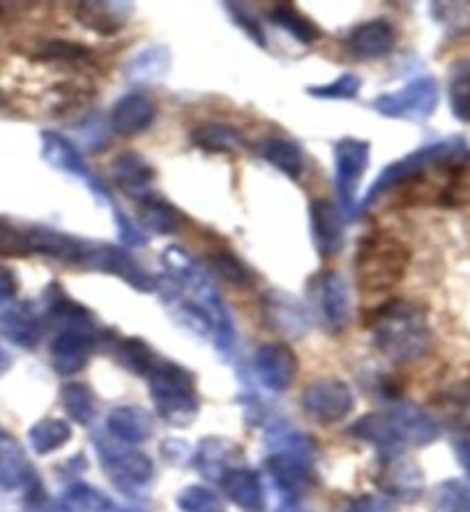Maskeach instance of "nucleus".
I'll return each instance as SVG.
<instances>
[{
    "label": "nucleus",
    "mask_w": 470,
    "mask_h": 512,
    "mask_svg": "<svg viewBox=\"0 0 470 512\" xmlns=\"http://www.w3.org/2000/svg\"><path fill=\"white\" fill-rule=\"evenodd\" d=\"M374 344L394 363H413L431 349V330L420 305L408 300H390L367 316Z\"/></svg>",
    "instance_id": "f257e3e1"
},
{
    "label": "nucleus",
    "mask_w": 470,
    "mask_h": 512,
    "mask_svg": "<svg viewBox=\"0 0 470 512\" xmlns=\"http://www.w3.org/2000/svg\"><path fill=\"white\" fill-rule=\"evenodd\" d=\"M464 157H470V146L464 139H445L413 150V153H408L406 157H401V160L388 164V167L381 171V176L374 180L365 201H362V210L374 208L376 203L383 197H388L390 192H397L401 187L427 180L429 173L443 169L452 162L464 160Z\"/></svg>",
    "instance_id": "f03ea898"
},
{
    "label": "nucleus",
    "mask_w": 470,
    "mask_h": 512,
    "mask_svg": "<svg viewBox=\"0 0 470 512\" xmlns=\"http://www.w3.org/2000/svg\"><path fill=\"white\" fill-rule=\"evenodd\" d=\"M155 409L171 427H189L199 416V390L194 374L171 360H157L146 376Z\"/></svg>",
    "instance_id": "7ed1b4c3"
},
{
    "label": "nucleus",
    "mask_w": 470,
    "mask_h": 512,
    "mask_svg": "<svg viewBox=\"0 0 470 512\" xmlns=\"http://www.w3.org/2000/svg\"><path fill=\"white\" fill-rule=\"evenodd\" d=\"M408 263H411V250L399 238L371 233L358 245L355 275L358 284L369 293L390 291L404 280Z\"/></svg>",
    "instance_id": "20e7f679"
},
{
    "label": "nucleus",
    "mask_w": 470,
    "mask_h": 512,
    "mask_svg": "<svg viewBox=\"0 0 470 512\" xmlns=\"http://www.w3.org/2000/svg\"><path fill=\"white\" fill-rule=\"evenodd\" d=\"M93 441L106 476L111 478V483L123 494H132L153 480L155 464L146 453H141V450H136L134 446H127L123 441L113 439L111 434H95Z\"/></svg>",
    "instance_id": "39448f33"
},
{
    "label": "nucleus",
    "mask_w": 470,
    "mask_h": 512,
    "mask_svg": "<svg viewBox=\"0 0 470 512\" xmlns=\"http://www.w3.org/2000/svg\"><path fill=\"white\" fill-rule=\"evenodd\" d=\"M438 100H441L438 81L434 77H418L408 81L404 88L394 90V93L378 95L374 100V109L385 118L422 123V120L434 116Z\"/></svg>",
    "instance_id": "423d86ee"
},
{
    "label": "nucleus",
    "mask_w": 470,
    "mask_h": 512,
    "mask_svg": "<svg viewBox=\"0 0 470 512\" xmlns=\"http://www.w3.org/2000/svg\"><path fill=\"white\" fill-rule=\"evenodd\" d=\"M40 139H42V157H44V162L51 164L53 169L67 173V176L79 178L81 183L86 185L88 190L95 194V199L100 201L102 206L109 208L111 213H116V210H118L116 201L111 199V194L102 185V180L97 178L93 171H90L86 160H83L81 153L77 150V146H74L72 141H67L63 134L51 132V130L42 132Z\"/></svg>",
    "instance_id": "0eeeda50"
},
{
    "label": "nucleus",
    "mask_w": 470,
    "mask_h": 512,
    "mask_svg": "<svg viewBox=\"0 0 470 512\" xmlns=\"http://www.w3.org/2000/svg\"><path fill=\"white\" fill-rule=\"evenodd\" d=\"M369 153L371 143L367 139L346 137L335 143V187L346 210H351L358 199L362 176L369 169Z\"/></svg>",
    "instance_id": "6e6552de"
},
{
    "label": "nucleus",
    "mask_w": 470,
    "mask_h": 512,
    "mask_svg": "<svg viewBox=\"0 0 470 512\" xmlns=\"http://www.w3.org/2000/svg\"><path fill=\"white\" fill-rule=\"evenodd\" d=\"M309 293L314 298V307L321 316L325 330L339 333L346 328L348 314H351V296L348 284L335 270H323L309 282Z\"/></svg>",
    "instance_id": "1a4fd4ad"
},
{
    "label": "nucleus",
    "mask_w": 470,
    "mask_h": 512,
    "mask_svg": "<svg viewBox=\"0 0 470 512\" xmlns=\"http://www.w3.org/2000/svg\"><path fill=\"white\" fill-rule=\"evenodd\" d=\"M302 406L318 423L332 425L344 420L353 411L355 397L346 381L318 379L302 393Z\"/></svg>",
    "instance_id": "9d476101"
},
{
    "label": "nucleus",
    "mask_w": 470,
    "mask_h": 512,
    "mask_svg": "<svg viewBox=\"0 0 470 512\" xmlns=\"http://www.w3.org/2000/svg\"><path fill=\"white\" fill-rule=\"evenodd\" d=\"M254 372L263 388L272 393H284L298 374V356L284 342L261 344L254 353Z\"/></svg>",
    "instance_id": "9b49d317"
},
{
    "label": "nucleus",
    "mask_w": 470,
    "mask_h": 512,
    "mask_svg": "<svg viewBox=\"0 0 470 512\" xmlns=\"http://www.w3.org/2000/svg\"><path fill=\"white\" fill-rule=\"evenodd\" d=\"M309 448H312V441L279 448L265 462L270 478L288 496L302 494L309 485V476H312V464H309V455L312 453H309Z\"/></svg>",
    "instance_id": "f8f14e48"
},
{
    "label": "nucleus",
    "mask_w": 470,
    "mask_h": 512,
    "mask_svg": "<svg viewBox=\"0 0 470 512\" xmlns=\"http://www.w3.org/2000/svg\"><path fill=\"white\" fill-rule=\"evenodd\" d=\"M385 413H388L392 432L397 436L401 450L424 448L434 443L438 434H441V427H438L436 420L415 404H397Z\"/></svg>",
    "instance_id": "ddd939ff"
},
{
    "label": "nucleus",
    "mask_w": 470,
    "mask_h": 512,
    "mask_svg": "<svg viewBox=\"0 0 470 512\" xmlns=\"http://www.w3.org/2000/svg\"><path fill=\"white\" fill-rule=\"evenodd\" d=\"M263 316L268 328L277 330L279 335L298 340L309 330V312L295 296L272 289L263 296Z\"/></svg>",
    "instance_id": "4468645a"
},
{
    "label": "nucleus",
    "mask_w": 470,
    "mask_h": 512,
    "mask_svg": "<svg viewBox=\"0 0 470 512\" xmlns=\"http://www.w3.org/2000/svg\"><path fill=\"white\" fill-rule=\"evenodd\" d=\"M97 342H100V337L79 333V330H58L49 346L53 370L63 376H74L86 370L88 358Z\"/></svg>",
    "instance_id": "2eb2a0df"
},
{
    "label": "nucleus",
    "mask_w": 470,
    "mask_h": 512,
    "mask_svg": "<svg viewBox=\"0 0 470 512\" xmlns=\"http://www.w3.org/2000/svg\"><path fill=\"white\" fill-rule=\"evenodd\" d=\"M422 471L420 466L404 455H388L383 462L378 487L383 494L394 496L399 501H413L422 494Z\"/></svg>",
    "instance_id": "dca6fc26"
},
{
    "label": "nucleus",
    "mask_w": 470,
    "mask_h": 512,
    "mask_svg": "<svg viewBox=\"0 0 470 512\" xmlns=\"http://www.w3.org/2000/svg\"><path fill=\"white\" fill-rule=\"evenodd\" d=\"M397 47V30L385 19H371L353 28L348 35V49L362 60H378L390 56Z\"/></svg>",
    "instance_id": "f3484780"
},
{
    "label": "nucleus",
    "mask_w": 470,
    "mask_h": 512,
    "mask_svg": "<svg viewBox=\"0 0 470 512\" xmlns=\"http://www.w3.org/2000/svg\"><path fill=\"white\" fill-rule=\"evenodd\" d=\"M157 109L155 104L141 93H130L113 104L109 114V127L120 137H136L146 132L155 123Z\"/></svg>",
    "instance_id": "a211bd4d"
},
{
    "label": "nucleus",
    "mask_w": 470,
    "mask_h": 512,
    "mask_svg": "<svg viewBox=\"0 0 470 512\" xmlns=\"http://www.w3.org/2000/svg\"><path fill=\"white\" fill-rule=\"evenodd\" d=\"M37 480L24 448L10 432L0 427V492L28 489Z\"/></svg>",
    "instance_id": "6ab92c4d"
},
{
    "label": "nucleus",
    "mask_w": 470,
    "mask_h": 512,
    "mask_svg": "<svg viewBox=\"0 0 470 512\" xmlns=\"http://www.w3.org/2000/svg\"><path fill=\"white\" fill-rule=\"evenodd\" d=\"M309 229H312L314 247L321 256H332L344 247V222L339 210L330 201L316 199L309 206Z\"/></svg>",
    "instance_id": "aec40b11"
},
{
    "label": "nucleus",
    "mask_w": 470,
    "mask_h": 512,
    "mask_svg": "<svg viewBox=\"0 0 470 512\" xmlns=\"http://www.w3.org/2000/svg\"><path fill=\"white\" fill-rule=\"evenodd\" d=\"M219 487L226 494V499L235 503L245 512H263L265 510V487L263 480L256 471L247 466L231 469L226 476L219 480Z\"/></svg>",
    "instance_id": "412c9836"
},
{
    "label": "nucleus",
    "mask_w": 470,
    "mask_h": 512,
    "mask_svg": "<svg viewBox=\"0 0 470 512\" xmlns=\"http://www.w3.org/2000/svg\"><path fill=\"white\" fill-rule=\"evenodd\" d=\"M0 330L12 344L24 346V349H35L42 340L44 323L42 316L30 303H19L7 307V310L0 314Z\"/></svg>",
    "instance_id": "4be33fe9"
},
{
    "label": "nucleus",
    "mask_w": 470,
    "mask_h": 512,
    "mask_svg": "<svg viewBox=\"0 0 470 512\" xmlns=\"http://www.w3.org/2000/svg\"><path fill=\"white\" fill-rule=\"evenodd\" d=\"M111 176L120 190L139 201L150 194V185L155 180V169L146 162V157L134 153V150H127V153L118 155L113 160Z\"/></svg>",
    "instance_id": "5701e85b"
},
{
    "label": "nucleus",
    "mask_w": 470,
    "mask_h": 512,
    "mask_svg": "<svg viewBox=\"0 0 470 512\" xmlns=\"http://www.w3.org/2000/svg\"><path fill=\"white\" fill-rule=\"evenodd\" d=\"M196 469L201 471L203 478L219 483L231 469H238L240 448L233 441L222 439V436H208L201 441L196 450Z\"/></svg>",
    "instance_id": "b1692460"
},
{
    "label": "nucleus",
    "mask_w": 470,
    "mask_h": 512,
    "mask_svg": "<svg viewBox=\"0 0 470 512\" xmlns=\"http://www.w3.org/2000/svg\"><path fill=\"white\" fill-rule=\"evenodd\" d=\"M106 429L113 439L136 446V443L148 441L155 432V423L150 413L141 406H116L106 418Z\"/></svg>",
    "instance_id": "393cba45"
},
{
    "label": "nucleus",
    "mask_w": 470,
    "mask_h": 512,
    "mask_svg": "<svg viewBox=\"0 0 470 512\" xmlns=\"http://www.w3.org/2000/svg\"><path fill=\"white\" fill-rule=\"evenodd\" d=\"M132 10V3H79L77 19L88 30H95L100 35H113L132 17Z\"/></svg>",
    "instance_id": "a878e982"
},
{
    "label": "nucleus",
    "mask_w": 470,
    "mask_h": 512,
    "mask_svg": "<svg viewBox=\"0 0 470 512\" xmlns=\"http://www.w3.org/2000/svg\"><path fill=\"white\" fill-rule=\"evenodd\" d=\"M171 70V51L162 44L141 49L125 65V79L130 84H155L162 81Z\"/></svg>",
    "instance_id": "bb28decb"
},
{
    "label": "nucleus",
    "mask_w": 470,
    "mask_h": 512,
    "mask_svg": "<svg viewBox=\"0 0 470 512\" xmlns=\"http://www.w3.org/2000/svg\"><path fill=\"white\" fill-rule=\"evenodd\" d=\"M256 155L291 180H298L305 171V153L291 139H265L256 146Z\"/></svg>",
    "instance_id": "cd10ccee"
},
{
    "label": "nucleus",
    "mask_w": 470,
    "mask_h": 512,
    "mask_svg": "<svg viewBox=\"0 0 470 512\" xmlns=\"http://www.w3.org/2000/svg\"><path fill=\"white\" fill-rule=\"evenodd\" d=\"M139 222L150 233L169 236V233H176L180 227V210L164 197L150 192L148 197L139 199Z\"/></svg>",
    "instance_id": "c85d7f7f"
},
{
    "label": "nucleus",
    "mask_w": 470,
    "mask_h": 512,
    "mask_svg": "<svg viewBox=\"0 0 470 512\" xmlns=\"http://www.w3.org/2000/svg\"><path fill=\"white\" fill-rule=\"evenodd\" d=\"M192 141L201 150H206V153H219V155L240 153V150L247 146L245 134L235 130L233 125H224V123H206L196 127L192 134Z\"/></svg>",
    "instance_id": "c756f323"
},
{
    "label": "nucleus",
    "mask_w": 470,
    "mask_h": 512,
    "mask_svg": "<svg viewBox=\"0 0 470 512\" xmlns=\"http://www.w3.org/2000/svg\"><path fill=\"white\" fill-rule=\"evenodd\" d=\"M56 512H118L116 503L100 489L86 483H74L60 496Z\"/></svg>",
    "instance_id": "7c9ffc66"
},
{
    "label": "nucleus",
    "mask_w": 470,
    "mask_h": 512,
    "mask_svg": "<svg viewBox=\"0 0 470 512\" xmlns=\"http://www.w3.org/2000/svg\"><path fill=\"white\" fill-rule=\"evenodd\" d=\"M72 439V425L63 418H42L40 423H35L28 429V441L30 448L37 455H51L67 446Z\"/></svg>",
    "instance_id": "2f4dec72"
},
{
    "label": "nucleus",
    "mask_w": 470,
    "mask_h": 512,
    "mask_svg": "<svg viewBox=\"0 0 470 512\" xmlns=\"http://www.w3.org/2000/svg\"><path fill=\"white\" fill-rule=\"evenodd\" d=\"M447 97L452 114L461 123H470V60L452 63L447 74Z\"/></svg>",
    "instance_id": "473e14b6"
},
{
    "label": "nucleus",
    "mask_w": 470,
    "mask_h": 512,
    "mask_svg": "<svg viewBox=\"0 0 470 512\" xmlns=\"http://www.w3.org/2000/svg\"><path fill=\"white\" fill-rule=\"evenodd\" d=\"M60 402H63L67 416L79 425H90L97 416V402L93 390L83 386V383H65L63 390H60Z\"/></svg>",
    "instance_id": "72a5a7b5"
},
{
    "label": "nucleus",
    "mask_w": 470,
    "mask_h": 512,
    "mask_svg": "<svg viewBox=\"0 0 470 512\" xmlns=\"http://www.w3.org/2000/svg\"><path fill=\"white\" fill-rule=\"evenodd\" d=\"M270 19L302 44H314L321 37V28L312 19L305 17L295 5H275L270 10Z\"/></svg>",
    "instance_id": "f704fd0d"
},
{
    "label": "nucleus",
    "mask_w": 470,
    "mask_h": 512,
    "mask_svg": "<svg viewBox=\"0 0 470 512\" xmlns=\"http://www.w3.org/2000/svg\"><path fill=\"white\" fill-rule=\"evenodd\" d=\"M434 512H470V483L468 480H445L431 494Z\"/></svg>",
    "instance_id": "c9c22d12"
},
{
    "label": "nucleus",
    "mask_w": 470,
    "mask_h": 512,
    "mask_svg": "<svg viewBox=\"0 0 470 512\" xmlns=\"http://www.w3.org/2000/svg\"><path fill=\"white\" fill-rule=\"evenodd\" d=\"M118 360L120 365L127 367L136 376H148L157 363L155 351L150 349L148 342L139 340V337H127V340L118 342Z\"/></svg>",
    "instance_id": "e433bc0d"
},
{
    "label": "nucleus",
    "mask_w": 470,
    "mask_h": 512,
    "mask_svg": "<svg viewBox=\"0 0 470 512\" xmlns=\"http://www.w3.org/2000/svg\"><path fill=\"white\" fill-rule=\"evenodd\" d=\"M180 512H226L217 492L203 485H187L176 496Z\"/></svg>",
    "instance_id": "4c0bfd02"
},
{
    "label": "nucleus",
    "mask_w": 470,
    "mask_h": 512,
    "mask_svg": "<svg viewBox=\"0 0 470 512\" xmlns=\"http://www.w3.org/2000/svg\"><path fill=\"white\" fill-rule=\"evenodd\" d=\"M210 268L215 270V273L222 277V280L240 286V289H247V286L254 284L252 270H249L245 263L238 259V256L226 252V250L210 256Z\"/></svg>",
    "instance_id": "58836bf2"
},
{
    "label": "nucleus",
    "mask_w": 470,
    "mask_h": 512,
    "mask_svg": "<svg viewBox=\"0 0 470 512\" xmlns=\"http://www.w3.org/2000/svg\"><path fill=\"white\" fill-rule=\"evenodd\" d=\"M360 88H362V79L358 74L346 72L335 81H330V84L307 88V93L312 97H318V100H355L360 93Z\"/></svg>",
    "instance_id": "ea45409f"
},
{
    "label": "nucleus",
    "mask_w": 470,
    "mask_h": 512,
    "mask_svg": "<svg viewBox=\"0 0 470 512\" xmlns=\"http://www.w3.org/2000/svg\"><path fill=\"white\" fill-rule=\"evenodd\" d=\"M224 7H226V10H229L231 19L235 21V26H238L240 30H245V35L249 37V40L259 44L261 49L268 47V40H265V30H263V26L259 24V19H256L252 12H247L245 5H240V3H226Z\"/></svg>",
    "instance_id": "a19ab883"
},
{
    "label": "nucleus",
    "mask_w": 470,
    "mask_h": 512,
    "mask_svg": "<svg viewBox=\"0 0 470 512\" xmlns=\"http://www.w3.org/2000/svg\"><path fill=\"white\" fill-rule=\"evenodd\" d=\"M0 252L3 254H28L26 236L12 227L10 222L0 220Z\"/></svg>",
    "instance_id": "79ce46f5"
},
{
    "label": "nucleus",
    "mask_w": 470,
    "mask_h": 512,
    "mask_svg": "<svg viewBox=\"0 0 470 512\" xmlns=\"http://www.w3.org/2000/svg\"><path fill=\"white\" fill-rule=\"evenodd\" d=\"M17 289H19L17 275H14L7 266H0V314H3L7 307H12Z\"/></svg>",
    "instance_id": "37998d69"
},
{
    "label": "nucleus",
    "mask_w": 470,
    "mask_h": 512,
    "mask_svg": "<svg viewBox=\"0 0 470 512\" xmlns=\"http://www.w3.org/2000/svg\"><path fill=\"white\" fill-rule=\"evenodd\" d=\"M47 54L51 58H65V60H77L86 56V49L72 42H51L47 44Z\"/></svg>",
    "instance_id": "c03bdc74"
},
{
    "label": "nucleus",
    "mask_w": 470,
    "mask_h": 512,
    "mask_svg": "<svg viewBox=\"0 0 470 512\" xmlns=\"http://www.w3.org/2000/svg\"><path fill=\"white\" fill-rule=\"evenodd\" d=\"M454 453H457L461 469H464L466 476L470 478V439L454 441Z\"/></svg>",
    "instance_id": "a18cd8bd"
},
{
    "label": "nucleus",
    "mask_w": 470,
    "mask_h": 512,
    "mask_svg": "<svg viewBox=\"0 0 470 512\" xmlns=\"http://www.w3.org/2000/svg\"><path fill=\"white\" fill-rule=\"evenodd\" d=\"M288 512H302V510H288Z\"/></svg>",
    "instance_id": "49530a36"
}]
</instances>
